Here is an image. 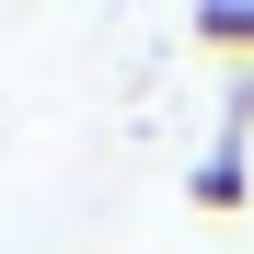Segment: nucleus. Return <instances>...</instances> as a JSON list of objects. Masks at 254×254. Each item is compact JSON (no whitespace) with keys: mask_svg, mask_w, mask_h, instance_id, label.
I'll use <instances>...</instances> for the list:
<instances>
[{"mask_svg":"<svg viewBox=\"0 0 254 254\" xmlns=\"http://www.w3.org/2000/svg\"><path fill=\"white\" fill-rule=\"evenodd\" d=\"M196 208H220V220L243 208V139H220V150L196 162Z\"/></svg>","mask_w":254,"mask_h":254,"instance_id":"obj_1","label":"nucleus"},{"mask_svg":"<svg viewBox=\"0 0 254 254\" xmlns=\"http://www.w3.org/2000/svg\"><path fill=\"white\" fill-rule=\"evenodd\" d=\"M196 47L208 58H254V12H196Z\"/></svg>","mask_w":254,"mask_h":254,"instance_id":"obj_2","label":"nucleus"}]
</instances>
